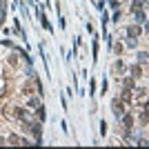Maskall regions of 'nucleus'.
<instances>
[{
	"instance_id": "10",
	"label": "nucleus",
	"mask_w": 149,
	"mask_h": 149,
	"mask_svg": "<svg viewBox=\"0 0 149 149\" xmlns=\"http://www.w3.org/2000/svg\"><path fill=\"white\" fill-rule=\"evenodd\" d=\"M136 62L138 65H147V51H136Z\"/></svg>"
},
{
	"instance_id": "16",
	"label": "nucleus",
	"mask_w": 149,
	"mask_h": 149,
	"mask_svg": "<svg viewBox=\"0 0 149 149\" xmlns=\"http://www.w3.org/2000/svg\"><path fill=\"white\" fill-rule=\"evenodd\" d=\"M7 143H9V145H20V136H16V134H11V136L7 138Z\"/></svg>"
},
{
	"instance_id": "3",
	"label": "nucleus",
	"mask_w": 149,
	"mask_h": 149,
	"mask_svg": "<svg viewBox=\"0 0 149 149\" xmlns=\"http://www.w3.org/2000/svg\"><path fill=\"white\" fill-rule=\"evenodd\" d=\"M138 36H143V27H140V25L134 22V25L127 27V38H136V40H138Z\"/></svg>"
},
{
	"instance_id": "13",
	"label": "nucleus",
	"mask_w": 149,
	"mask_h": 149,
	"mask_svg": "<svg viewBox=\"0 0 149 149\" xmlns=\"http://www.w3.org/2000/svg\"><path fill=\"white\" fill-rule=\"evenodd\" d=\"M120 18H123V11H120V9H113V13H111V18H109V20L118 25V22H120Z\"/></svg>"
},
{
	"instance_id": "21",
	"label": "nucleus",
	"mask_w": 149,
	"mask_h": 149,
	"mask_svg": "<svg viewBox=\"0 0 149 149\" xmlns=\"http://www.w3.org/2000/svg\"><path fill=\"white\" fill-rule=\"evenodd\" d=\"M7 143V140H5V138H0V145H5Z\"/></svg>"
},
{
	"instance_id": "11",
	"label": "nucleus",
	"mask_w": 149,
	"mask_h": 149,
	"mask_svg": "<svg viewBox=\"0 0 149 149\" xmlns=\"http://www.w3.org/2000/svg\"><path fill=\"white\" fill-rule=\"evenodd\" d=\"M123 40H125V45H127L129 49H138V40H136V38H127V36H123Z\"/></svg>"
},
{
	"instance_id": "1",
	"label": "nucleus",
	"mask_w": 149,
	"mask_h": 149,
	"mask_svg": "<svg viewBox=\"0 0 149 149\" xmlns=\"http://www.w3.org/2000/svg\"><path fill=\"white\" fill-rule=\"evenodd\" d=\"M111 111H113V118H116V120H120V116L125 113V100L113 98V102H111Z\"/></svg>"
},
{
	"instance_id": "14",
	"label": "nucleus",
	"mask_w": 149,
	"mask_h": 149,
	"mask_svg": "<svg viewBox=\"0 0 149 149\" xmlns=\"http://www.w3.org/2000/svg\"><path fill=\"white\" fill-rule=\"evenodd\" d=\"M0 45H2V47H7V49H13V47H16V42H13V40H9V36H7L5 40H0Z\"/></svg>"
},
{
	"instance_id": "19",
	"label": "nucleus",
	"mask_w": 149,
	"mask_h": 149,
	"mask_svg": "<svg viewBox=\"0 0 149 149\" xmlns=\"http://www.w3.org/2000/svg\"><path fill=\"white\" fill-rule=\"evenodd\" d=\"M100 136H102V138L107 136V123H105V120H100Z\"/></svg>"
},
{
	"instance_id": "12",
	"label": "nucleus",
	"mask_w": 149,
	"mask_h": 149,
	"mask_svg": "<svg viewBox=\"0 0 149 149\" xmlns=\"http://www.w3.org/2000/svg\"><path fill=\"white\" fill-rule=\"evenodd\" d=\"M5 13H7V0H2V2H0V27L5 22Z\"/></svg>"
},
{
	"instance_id": "22",
	"label": "nucleus",
	"mask_w": 149,
	"mask_h": 149,
	"mask_svg": "<svg viewBox=\"0 0 149 149\" xmlns=\"http://www.w3.org/2000/svg\"><path fill=\"white\" fill-rule=\"evenodd\" d=\"M0 2H2V0H0Z\"/></svg>"
},
{
	"instance_id": "17",
	"label": "nucleus",
	"mask_w": 149,
	"mask_h": 149,
	"mask_svg": "<svg viewBox=\"0 0 149 149\" xmlns=\"http://www.w3.org/2000/svg\"><path fill=\"white\" fill-rule=\"evenodd\" d=\"M105 5H109V9H120V0H107Z\"/></svg>"
},
{
	"instance_id": "2",
	"label": "nucleus",
	"mask_w": 149,
	"mask_h": 149,
	"mask_svg": "<svg viewBox=\"0 0 149 149\" xmlns=\"http://www.w3.org/2000/svg\"><path fill=\"white\" fill-rule=\"evenodd\" d=\"M131 16H134V22L136 25H143V22H147V9H136V11H131Z\"/></svg>"
},
{
	"instance_id": "20",
	"label": "nucleus",
	"mask_w": 149,
	"mask_h": 149,
	"mask_svg": "<svg viewBox=\"0 0 149 149\" xmlns=\"http://www.w3.org/2000/svg\"><path fill=\"white\" fill-rule=\"evenodd\" d=\"M9 62H11L13 67H16V62H18V56H16V54H11V56H9Z\"/></svg>"
},
{
	"instance_id": "7",
	"label": "nucleus",
	"mask_w": 149,
	"mask_h": 149,
	"mask_svg": "<svg viewBox=\"0 0 149 149\" xmlns=\"http://www.w3.org/2000/svg\"><path fill=\"white\" fill-rule=\"evenodd\" d=\"M38 105H40V96H31V98L27 100V105H25V107L29 109V111H33V109H36Z\"/></svg>"
},
{
	"instance_id": "9",
	"label": "nucleus",
	"mask_w": 149,
	"mask_h": 149,
	"mask_svg": "<svg viewBox=\"0 0 149 149\" xmlns=\"http://www.w3.org/2000/svg\"><path fill=\"white\" fill-rule=\"evenodd\" d=\"M127 69L131 71V78H138V76L143 74V65H138V62H136V65H131V67H127Z\"/></svg>"
},
{
	"instance_id": "8",
	"label": "nucleus",
	"mask_w": 149,
	"mask_h": 149,
	"mask_svg": "<svg viewBox=\"0 0 149 149\" xmlns=\"http://www.w3.org/2000/svg\"><path fill=\"white\" fill-rule=\"evenodd\" d=\"M33 111H36L38 120H40V123H45V118H47V109H45V105H42V102H40V105H38L36 109H33Z\"/></svg>"
},
{
	"instance_id": "5",
	"label": "nucleus",
	"mask_w": 149,
	"mask_h": 149,
	"mask_svg": "<svg viewBox=\"0 0 149 149\" xmlns=\"http://www.w3.org/2000/svg\"><path fill=\"white\" fill-rule=\"evenodd\" d=\"M125 71H127V65H125L123 60H116V65H113V74L120 78V76H125Z\"/></svg>"
},
{
	"instance_id": "15",
	"label": "nucleus",
	"mask_w": 149,
	"mask_h": 149,
	"mask_svg": "<svg viewBox=\"0 0 149 149\" xmlns=\"http://www.w3.org/2000/svg\"><path fill=\"white\" fill-rule=\"evenodd\" d=\"M87 80H89V93L96 96V91H98V89H96V78H87Z\"/></svg>"
},
{
	"instance_id": "6",
	"label": "nucleus",
	"mask_w": 149,
	"mask_h": 149,
	"mask_svg": "<svg viewBox=\"0 0 149 149\" xmlns=\"http://www.w3.org/2000/svg\"><path fill=\"white\" fill-rule=\"evenodd\" d=\"M91 58H93V62H98V49H100V42H98V36L93 33V42H91Z\"/></svg>"
},
{
	"instance_id": "18",
	"label": "nucleus",
	"mask_w": 149,
	"mask_h": 149,
	"mask_svg": "<svg viewBox=\"0 0 149 149\" xmlns=\"http://www.w3.org/2000/svg\"><path fill=\"white\" fill-rule=\"evenodd\" d=\"M107 89H109V87H107V76H102V85H100V93L105 96V93H107Z\"/></svg>"
},
{
	"instance_id": "4",
	"label": "nucleus",
	"mask_w": 149,
	"mask_h": 149,
	"mask_svg": "<svg viewBox=\"0 0 149 149\" xmlns=\"http://www.w3.org/2000/svg\"><path fill=\"white\" fill-rule=\"evenodd\" d=\"M118 123L123 125V127H125L127 131H129V129H134V116H131V113H123Z\"/></svg>"
}]
</instances>
